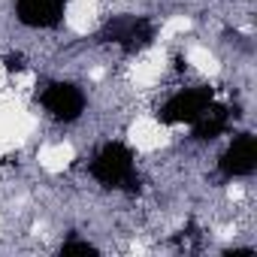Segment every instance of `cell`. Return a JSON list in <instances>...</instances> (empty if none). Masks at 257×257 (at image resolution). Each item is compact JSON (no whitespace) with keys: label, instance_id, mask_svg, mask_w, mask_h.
Returning <instances> with one entry per match:
<instances>
[{"label":"cell","instance_id":"cell-1","mask_svg":"<svg viewBox=\"0 0 257 257\" xmlns=\"http://www.w3.org/2000/svg\"><path fill=\"white\" fill-rule=\"evenodd\" d=\"M34 97H37L43 115L58 127H73L88 112V94L82 91V85H76L70 79H49V82H43V88L37 82Z\"/></svg>","mask_w":257,"mask_h":257},{"label":"cell","instance_id":"cell-2","mask_svg":"<svg viewBox=\"0 0 257 257\" xmlns=\"http://www.w3.org/2000/svg\"><path fill=\"white\" fill-rule=\"evenodd\" d=\"M218 176L224 182H233V179H245L254 173L257 167V143H254V134L242 131V134H230L224 152L218 155Z\"/></svg>","mask_w":257,"mask_h":257},{"label":"cell","instance_id":"cell-3","mask_svg":"<svg viewBox=\"0 0 257 257\" xmlns=\"http://www.w3.org/2000/svg\"><path fill=\"white\" fill-rule=\"evenodd\" d=\"M13 13L28 31H55L67 19V0H16Z\"/></svg>","mask_w":257,"mask_h":257}]
</instances>
